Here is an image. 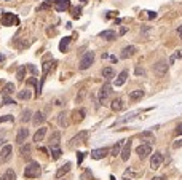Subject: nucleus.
Here are the masks:
<instances>
[{
	"label": "nucleus",
	"mask_w": 182,
	"mask_h": 180,
	"mask_svg": "<svg viewBox=\"0 0 182 180\" xmlns=\"http://www.w3.org/2000/svg\"><path fill=\"white\" fill-rule=\"evenodd\" d=\"M114 75H115V72H114V69H112V67H104L102 69V77L104 78L110 80V78H114Z\"/></svg>",
	"instance_id": "obj_28"
},
{
	"label": "nucleus",
	"mask_w": 182,
	"mask_h": 180,
	"mask_svg": "<svg viewBox=\"0 0 182 180\" xmlns=\"http://www.w3.org/2000/svg\"><path fill=\"white\" fill-rule=\"evenodd\" d=\"M176 135H182V123H179L176 126Z\"/></svg>",
	"instance_id": "obj_40"
},
{
	"label": "nucleus",
	"mask_w": 182,
	"mask_h": 180,
	"mask_svg": "<svg viewBox=\"0 0 182 180\" xmlns=\"http://www.w3.org/2000/svg\"><path fill=\"white\" fill-rule=\"evenodd\" d=\"M24 73H26V67L22 65V67H19V70H18V73H16V78H18L19 81H22V80H24Z\"/></svg>",
	"instance_id": "obj_37"
},
{
	"label": "nucleus",
	"mask_w": 182,
	"mask_h": 180,
	"mask_svg": "<svg viewBox=\"0 0 182 180\" xmlns=\"http://www.w3.org/2000/svg\"><path fill=\"white\" fill-rule=\"evenodd\" d=\"M0 22H2V26H13V24H18V18L15 15H11V13H5Z\"/></svg>",
	"instance_id": "obj_9"
},
{
	"label": "nucleus",
	"mask_w": 182,
	"mask_h": 180,
	"mask_svg": "<svg viewBox=\"0 0 182 180\" xmlns=\"http://www.w3.org/2000/svg\"><path fill=\"white\" fill-rule=\"evenodd\" d=\"M26 85H31L35 88V97H38V94H40V88H38V83H37V78H29L26 81Z\"/></svg>",
	"instance_id": "obj_29"
},
{
	"label": "nucleus",
	"mask_w": 182,
	"mask_h": 180,
	"mask_svg": "<svg viewBox=\"0 0 182 180\" xmlns=\"http://www.w3.org/2000/svg\"><path fill=\"white\" fill-rule=\"evenodd\" d=\"M177 34H179V37H180V40H182V26L177 27Z\"/></svg>",
	"instance_id": "obj_45"
},
{
	"label": "nucleus",
	"mask_w": 182,
	"mask_h": 180,
	"mask_svg": "<svg viewBox=\"0 0 182 180\" xmlns=\"http://www.w3.org/2000/svg\"><path fill=\"white\" fill-rule=\"evenodd\" d=\"M69 41H71V38H69V37L62 38V41L59 43V50H61V51H66V50H67V46H69Z\"/></svg>",
	"instance_id": "obj_36"
},
{
	"label": "nucleus",
	"mask_w": 182,
	"mask_h": 180,
	"mask_svg": "<svg viewBox=\"0 0 182 180\" xmlns=\"http://www.w3.org/2000/svg\"><path fill=\"white\" fill-rule=\"evenodd\" d=\"M15 178H16V174H15L13 169H8L2 177H0V180H15Z\"/></svg>",
	"instance_id": "obj_31"
},
{
	"label": "nucleus",
	"mask_w": 182,
	"mask_h": 180,
	"mask_svg": "<svg viewBox=\"0 0 182 180\" xmlns=\"http://www.w3.org/2000/svg\"><path fill=\"white\" fill-rule=\"evenodd\" d=\"M5 144V139H0V145H3Z\"/></svg>",
	"instance_id": "obj_49"
},
{
	"label": "nucleus",
	"mask_w": 182,
	"mask_h": 180,
	"mask_svg": "<svg viewBox=\"0 0 182 180\" xmlns=\"http://www.w3.org/2000/svg\"><path fill=\"white\" fill-rule=\"evenodd\" d=\"M50 155H51L53 159H59L61 155H62V151H61L59 145H53V147H50Z\"/></svg>",
	"instance_id": "obj_22"
},
{
	"label": "nucleus",
	"mask_w": 182,
	"mask_h": 180,
	"mask_svg": "<svg viewBox=\"0 0 182 180\" xmlns=\"http://www.w3.org/2000/svg\"><path fill=\"white\" fill-rule=\"evenodd\" d=\"M77 155H78V163H81V159H83V153H81V151H78Z\"/></svg>",
	"instance_id": "obj_47"
},
{
	"label": "nucleus",
	"mask_w": 182,
	"mask_h": 180,
	"mask_svg": "<svg viewBox=\"0 0 182 180\" xmlns=\"http://www.w3.org/2000/svg\"><path fill=\"white\" fill-rule=\"evenodd\" d=\"M176 59H182V48H180V50H177V51L173 54V56L170 58V62H168V64H173Z\"/></svg>",
	"instance_id": "obj_34"
},
{
	"label": "nucleus",
	"mask_w": 182,
	"mask_h": 180,
	"mask_svg": "<svg viewBox=\"0 0 182 180\" xmlns=\"http://www.w3.org/2000/svg\"><path fill=\"white\" fill-rule=\"evenodd\" d=\"M59 140H61V132H59V131H53L51 135L48 137V144H50V147H53V145H59Z\"/></svg>",
	"instance_id": "obj_16"
},
{
	"label": "nucleus",
	"mask_w": 182,
	"mask_h": 180,
	"mask_svg": "<svg viewBox=\"0 0 182 180\" xmlns=\"http://www.w3.org/2000/svg\"><path fill=\"white\" fill-rule=\"evenodd\" d=\"M47 131H48V128H45V126L38 128V129H37V132H35V134H34V137H32L34 142H35V144H38V142L43 140V139H45V135H47Z\"/></svg>",
	"instance_id": "obj_14"
},
{
	"label": "nucleus",
	"mask_w": 182,
	"mask_h": 180,
	"mask_svg": "<svg viewBox=\"0 0 182 180\" xmlns=\"http://www.w3.org/2000/svg\"><path fill=\"white\" fill-rule=\"evenodd\" d=\"M152 180H166V177H153Z\"/></svg>",
	"instance_id": "obj_48"
},
{
	"label": "nucleus",
	"mask_w": 182,
	"mask_h": 180,
	"mask_svg": "<svg viewBox=\"0 0 182 180\" xmlns=\"http://www.w3.org/2000/svg\"><path fill=\"white\" fill-rule=\"evenodd\" d=\"M86 139H88V131H80L77 135H74L72 139H71V142H69V148H77V147H80V145H83L86 142Z\"/></svg>",
	"instance_id": "obj_2"
},
{
	"label": "nucleus",
	"mask_w": 182,
	"mask_h": 180,
	"mask_svg": "<svg viewBox=\"0 0 182 180\" xmlns=\"http://www.w3.org/2000/svg\"><path fill=\"white\" fill-rule=\"evenodd\" d=\"M94 62V53L93 51H88L85 56H83L80 59V64H78V69L80 70H86V69H90Z\"/></svg>",
	"instance_id": "obj_3"
},
{
	"label": "nucleus",
	"mask_w": 182,
	"mask_h": 180,
	"mask_svg": "<svg viewBox=\"0 0 182 180\" xmlns=\"http://www.w3.org/2000/svg\"><path fill=\"white\" fill-rule=\"evenodd\" d=\"M13 155V147L11 145H5L2 150H0V164H5L7 161H10Z\"/></svg>",
	"instance_id": "obj_8"
},
{
	"label": "nucleus",
	"mask_w": 182,
	"mask_h": 180,
	"mask_svg": "<svg viewBox=\"0 0 182 180\" xmlns=\"http://www.w3.org/2000/svg\"><path fill=\"white\" fill-rule=\"evenodd\" d=\"M134 53H136V48L134 46H125L121 50V53H120V58L121 59H128V58L134 56Z\"/></svg>",
	"instance_id": "obj_15"
},
{
	"label": "nucleus",
	"mask_w": 182,
	"mask_h": 180,
	"mask_svg": "<svg viewBox=\"0 0 182 180\" xmlns=\"http://www.w3.org/2000/svg\"><path fill=\"white\" fill-rule=\"evenodd\" d=\"M126 78H128V70H121L118 73L117 80H115V86H123L125 81H126Z\"/></svg>",
	"instance_id": "obj_20"
},
{
	"label": "nucleus",
	"mask_w": 182,
	"mask_h": 180,
	"mask_svg": "<svg viewBox=\"0 0 182 180\" xmlns=\"http://www.w3.org/2000/svg\"><path fill=\"white\" fill-rule=\"evenodd\" d=\"M32 121H34V124H35V126H38V124H42V123L45 121V116H43V113H42V112H37V113L34 115Z\"/></svg>",
	"instance_id": "obj_30"
},
{
	"label": "nucleus",
	"mask_w": 182,
	"mask_h": 180,
	"mask_svg": "<svg viewBox=\"0 0 182 180\" xmlns=\"http://www.w3.org/2000/svg\"><path fill=\"white\" fill-rule=\"evenodd\" d=\"M58 123L61 128H67L69 126V113L67 112H61L58 115Z\"/></svg>",
	"instance_id": "obj_19"
},
{
	"label": "nucleus",
	"mask_w": 182,
	"mask_h": 180,
	"mask_svg": "<svg viewBox=\"0 0 182 180\" xmlns=\"http://www.w3.org/2000/svg\"><path fill=\"white\" fill-rule=\"evenodd\" d=\"M126 144L123 145V150L120 151V155H121V159L123 161H128V158L131 156V140H125Z\"/></svg>",
	"instance_id": "obj_13"
},
{
	"label": "nucleus",
	"mask_w": 182,
	"mask_h": 180,
	"mask_svg": "<svg viewBox=\"0 0 182 180\" xmlns=\"http://www.w3.org/2000/svg\"><path fill=\"white\" fill-rule=\"evenodd\" d=\"M109 155V148H96V150H93L91 151V158L93 159H102V158H106Z\"/></svg>",
	"instance_id": "obj_11"
},
{
	"label": "nucleus",
	"mask_w": 182,
	"mask_h": 180,
	"mask_svg": "<svg viewBox=\"0 0 182 180\" xmlns=\"http://www.w3.org/2000/svg\"><path fill=\"white\" fill-rule=\"evenodd\" d=\"M149 18H150V19H152V18H157V13H155V11H153V13L150 11V13H149Z\"/></svg>",
	"instance_id": "obj_46"
},
{
	"label": "nucleus",
	"mask_w": 182,
	"mask_h": 180,
	"mask_svg": "<svg viewBox=\"0 0 182 180\" xmlns=\"http://www.w3.org/2000/svg\"><path fill=\"white\" fill-rule=\"evenodd\" d=\"M72 16H74V18H78V16H80V8H74V10H72Z\"/></svg>",
	"instance_id": "obj_41"
},
{
	"label": "nucleus",
	"mask_w": 182,
	"mask_h": 180,
	"mask_svg": "<svg viewBox=\"0 0 182 180\" xmlns=\"http://www.w3.org/2000/svg\"><path fill=\"white\" fill-rule=\"evenodd\" d=\"M31 97H32V94H31V91L27 89V88L18 92V99H21V101H27V99H31Z\"/></svg>",
	"instance_id": "obj_27"
},
{
	"label": "nucleus",
	"mask_w": 182,
	"mask_h": 180,
	"mask_svg": "<svg viewBox=\"0 0 182 180\" xmlns=\"http://www.w3.org/2000/svg\"><path fill=\"white\" fill-rule=\"evenodd\" d=\"M99 37L102 38V40H107V41H112V40H115L117 38V32L115 31H102L101 34H99Z\"/></svg>",
	"instance_id": "obj_17"
},
{
	"label": "nucleus",
	"mask_w": 182,
	"mask_h": 180,
	"mask_svg": "<svg viewBox=\"0 0 182 180\" xmlns=\"http://www.w3.org/2000/svg\"><path fill=\"white\" fill-rule=\"evenodd\" d=\"M123 180H131V178H123Z\"/></svg>",
	"instance_id": "obj_51"
},
{
	"label": "nucleus",
	"mask_w": 182,
	"mask_h": 180,
	"mask_svg": "<svg viewBox=\"0 0 182 180\" xmlns=\"http://www.w3.org/2000/svg\"><path fill=\"white\" fill-rule=\"evenodd\" d=\"M40 164L38 163H29L26 166V169H24V177L26 178H37L40 175Z\"/></svg>",
	"instance_id": "obj_1"
},
{
	"label": "nucleus",
	"mask_w": 182,
	"mask_h": 180,
	"mask_svg": "<svg viewBox=\"0 0 182 180\" xmlns=\"http://www.w3.org/2000/svg\"><path fill=\"white\" fill-rule=\"evenodd\" d=\"M144 94L145 92L142 89H134V91L130 92V101H141L144 97Z\"/></svg>",
	"instance_id": "obj_23"
},
{
	"label": "nucleus",
	"mask_w": 182,
	"mask_h": 180,
	"mask_svg": "<svg viewBox=\"0 0 182 180\" xmlns=\"http://www.w3.org/2000/svg\"><path fill=\"white\" fill-rule=\"evenodd\" d=\"M110 108L114 110V112H120V110H123V101L120 97L114 99V101L110 102Z\"/></svg>",
	"instance_id": "obj_24"
},
{
	"label": "nucleus",
	"mask_w": 182,
	"mask_h": 180,
	"mask_svg": "<svg viewBox=\"0 0 182 180\" xmlns=\"http://www.w3.org/2000/svg\"><path fill=\"white\" fill-rule=\"evenodd\" d=\"M163 159H165V158H163V153H161V151H155V153L152 155V158H150V169H152V171L160 169Z\"/></svg>",
	"instance_id": "obj_5"
},
{
	"label": "nucleus",
	"mask_w": 182,
	"mask_h": 180,
	"mask_svg": "<svg viewBox=\"0 0 182 180\" xmlns=\"http://www.w3.org/2000/svg\"><path fill=\"white\" fill-rule=\"evenodd\" d=\"M110 97H112V86L106 83V85H102V88L99 89V104L106 105Z\"/></svg>",
	"instance_id": "obj_4"
},
{
	"label": "nucleus",
	"mask_w": 182,
	"mask_h": 180,
	"mask_svg": "<svg viewBox=\"0 0 182 180\" xmlns=\"http://www.w3.org/2000/svg\"><path fill=\"white\" fill-rule=\"evenodd\" d=\"M15 91H16L15 83H7V85L3 86V89H2V96H3V97H8V96H11Z\"/></svg>",
	"instance_id": "obj_18"
},
{
	"label": "nucleus",
	"mask_w": 182,
	"mask_h": 180,
	"mask_svg": "<svg viewBox=\"0 0 182 180\" xmlns=\"http://www.w3.org/2000/svg\"><path fill=\"white\" fill-rule=\"evenodd\" d=\"M51 69H53L51 62H45V64H43V69H42V77H43V78H42V81L45 80V77L48 75V72L51 70Z\"/></svg>",
	"instance_id": "obj_33"
},
{
	"label": "nucleus",
	"mask_w": 182,
	"mask_h": 180,
	"mask_svg": "<svg viewBox=\"0 0 182 180\" xmlns=\"http://www.w3.org/2000/svg\"><path fill=\"white\" fill-rule=\"evenodd\" d=\"M136 75H144V70L141 67H136Z\"/></svg>",
	"instance_id": "obj_44"
},
{
	"label": "nucleus",
	"mask_w": 182,
	"mask_h": 180,
	"mask_svg": "<svg viewBox=\"0 0 182 180\" xmlns=\"http://www.w3.org/2000/svg\"><path fill=\"white\" fill-rule=\"evenodd\" d=\"M83 96H85V89H81V91H80V96H78V97H77V102H81Z\"/></svg>",
	"instance_id": "obj_42"
},
{
	"label": "nucleus",
	"mask_w": 182,
	"mask_h": 180,
	"mask_svg": "<svg viewBox=\"0 0 182 180\" xmlns=\"http://www.w3.org/2000/svg\"><path fill=\"white\" fill-rule=\"evenodd\" d=\"M71 168H72V164L71 163H66L62 168L58 169V172H56V178H62V175H66L69 171H71Z\"/></svg>",
	"instance_id": "obj_21"
},
{
	"label": "nucleus",
	"mask_w": 182,
	"mask_h": 180,
	"mask_svg": "<svg viewBox=\"0 0 182 180\" xmlns=\"http://www.w3.org/2000/svg\"><path fill=\"white\" fill-rule=\"evenodd\" d=\"M21 155H22L24 158H29V156H31V145H29V144H26V145L22 144V145H21Z\"/></svg>",
	"instance_id": "obj_32"
},
{
	"label": "nucleus",
	"mask_w": 182,
	"mask_h": 180,
	"mask_svg": "<svg viewBox=\"0 0 182 180\" xmlns=\"http://www.w3.org/2000/svg\"><path fill=\"white\" fill-rule=\"evenodd\" d=\"M27 137H29V129H27V128H21L18 131V134H16V144L22 145L27 140Z\"/></svg>",
	"instance_id": "obj_12"
},
{
	"label": "nucleus",
	"mask_w": 182,
	"mask_h": 180,
	"mask_svg": "<svg viewBox=\"0 0 182 180\" xmlns=\"http://www.w3.org/2000/svg\"><path fill=\"white\" fill-rule=\"evenodd\" d=\"M174 148H179V147H182V139H179V140H176V144L173 145Z\"/></svg>",
	"instance_id": "obj_43"
},
{
	"label": "nucleus",
	"mask_w": 182,
	"mask_h": 180,
	"mask_svg": "<svg viewBox=\"0 0 182 180\" xmlns=\"http://www.w3.org/2000/svg\"><path fill=\"white\" fill-rule=\"evenodd\" d=\"M141 140L145 142V144H152L153 140H155V137H153V132L152 131H145L141 134Z\"/></svg>",
	"instance_id": "obj_25"
},
{
	"label": "nucleus",
	"mask_w": 182,
	"mask_h": 180,
	"mask_svg": "<svg viewBox=\"0 0 182 180\" xmlns=\"http://www.w3.org/2000/svg\"><path fill=\"white\" fill-rule=\"evenodd\" d=\"M50 7H53V0H45V3H42V5L38 7V10H47V8H50Z\"/></svg>",
	"instance_id": "obj_38"
},
{
	"label": "nucleus",
	"mask_w": 182,
	"mask_h": 180,
	"mask_svg": "<svg viewBox=\"0 0 182 180\" xmlns=\"http://www.w3.org/2000/svg\"><path fill=\"white\" fill-rule=\"evenodd\" d=\"M53 7L58 11H66L71 8V2L69 0H53Z\"/></svg>",
	"instance_id": "obj_10"
},
{
	"label": "nucleus",
	"mask_w": 182,
	"mask_h": 180,
	"mask_svg": "<svg viewBox=\"0 0 182 180\" xmlns=\"http://www.w3.org/2000/svg\"><path fill=\"white\" fill-rule=\"evenodd\" d=\"M7 121H15L13 115H5V116H0V124H2V123H7Z\"/></svg>",
	"instance_id": "obj_39"
},
{
	"label": "nucleus",
	"mask_w": 182,
	"mask_h": 180,
	"mask_svg": "<svg viewBox=\"0 0 182 180\" xmlns=\"http://www.w3.org/2000/svg\"><path fill=\"white\" fill-rule=\"evenodd\" d=\"M31 116H32V112H31V110H24V112H22V116H21V121H22V123L31 121Z\"/></svg>",
	"instance_id": "obj_35"
},
{
	"label": "nucleus",
	"mask_w": 182,
	"mask_h": 180,
	"mask_svg": "<svg viewBox=\"0 0 182 180\" xmlns=\"http://www.w3.org/2000/svg\"><path fill=\"white\" fill-rule=\"evenodd\" d=\"M168 69H170V64H168L165 59H161V61H158L155 65H153V72H155L157 77H163V75H166Z\"/></svg>",
	"instance_id": "obj_6"
},
{
	"label": "nucleus",
	"mask_w": 182,
	"mask_h": 180,
	"mask_svg": "<svg viewBox=\"0 0 182 180\" xmlns=\"http://www.w3.org/2000/svg\"><path fill=\"white\" fill-rule=\"evenodd\" d=\"M136 153L139 155L141 159H145L149 155H152V145L150 144H144V145H139L136 148Z\"/></svg>",
	"instance_id": "obj_7"
},
{
	"label": "nucleus",
	"mask_w": 182,
	"mask_h": 180,
	"mask_svg": "<svg viewBox=\"0 0 182 180\" xmlns=\"http://www.w3.org/2000/svg\"><path fill=\"white\" fill-rule=\"evenodd\" d=\"M110 180H115V177H114V175H110Z\"/></svg>",
	"instance_id": "obj_50"
},
{
	"label": "nucleus",
	"mask_w": 182,
	"mask_h": 180,
	"mask_svg": "<svg viewBox=\"0 0 182 180\" xmlns=\"http://www.w3.org/2000/svg\"><path fill=\"white\" fill-rule=\"evenodd\" d=\"M123 142L125 140H118L114 147H112V150H110V153H112V156H117V155H120V151H121V147H123Z\"/></svg>",
	"instance_id": "obj_26"
}]
</instances>
